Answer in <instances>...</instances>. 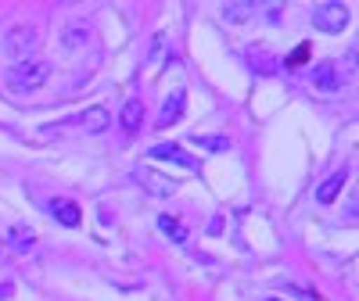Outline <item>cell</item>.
Returning <instances> with one entry per match:
<instances>
[{
  "label": "cell",
  "instance_id": "6da1fadb",
  "mask_svg": "<svg viewBox=\"0 0 359 301\" xmlns=\"http://www.w3.org/2000/svg\"><path fill=\"white\" fill-rule=\"evenodd\" d=\"M47 79H50V62H43V57L18 62V65L8 72V86L18 90V94H25V90H40Z\"/></svg>",
  "mask_w": 359,
  "mask_h": 301
},
{
  "label": "cell",
  "instance_id": "7a4b0ae2",
  "mask_svg": "<svg viewBox=\"0 0 359 301\" xmlns=\"http://www.w3.org/2000/svg\"><path fill=\"white\" fill-rule=\"evenodd\" d=\"M313 25L320 29V33H345V25H348V8L338 4V0H327V4H320L313 11Z\"/></svg>",
  "mask_w": 359,
  "mask_h": 301
},
{
  "label": "cell",
  "instance_id": "3957f363",
  "mask_svg": "<svg viewBox=\"0 0 359 301\" xmlns=\"http://www.w3.org/2000/svg\"><path fill=\"white\" fill-rule=\"evenodd\" d=\"M36 43H40L36 29L33 25H18V29H11V33L4 36V54L18 65V62H29V50H33Z\"/></svg>",
  "mask_w": 359,
  "mask_h": 301
},
{
  "label": "cell",
  "instance_id": "277c9868",
  "mask_svg": "<svg viewBox=\"0 0 359 301\" xmlns=\"http://www.w3.org/2000/svg\"><path fill=\"white\" fill-rule=\"evenodd\" d=\"M313 86L323 90V94H338V90L345 86V72L338 69V62H320L313 69Z\"/></svg>",
  "mask_w": 359,
  "mask_h": 301
},
{
  "label": "cell",
  "instance_id": "5b68a950",
  "mask_svg": "<svg viewBox=\"0 0 359 301\" xmlns=\"http://www.w3.org/2000/svg\"><path fill=\"white\" fill-rule=\"evenodd\" d=\"M151 158L172 162V165H180V169H198V158L187 155V150H180L176 144H158V147H151Z\"/></svg>",
  "mask_w": 359,
  "mask_h": 301
},
{
  "label": "cell",
  "instance_id": "8992f818",
  "mask_svg": "<svg viewBox=\"0 0 359 301\" xmlns=\"http://www.w3.org/2000/svg\"><path fill=\"white\" fill-rule=\"evenodd\" d=\"M184 104H187V90H172V97H165L162 115H158V126H172L184 118Z\"/></svg>",
  "mask_w": 359,
  "mask_h": 301
},
{
  "label": "cell",
  "instance_id": "52a82bcc",
  "mask_svg": "<svg viewBox=\"0 0 359 301\" xmlns=\"http://www.w3.org/2000/svg\"><path fill=\"white\" fill-rule=\"evenodd\" d=\"M345 176H348V169H334V172L316 187V201H320V204H331V201L341 194V187H345Z\"/></svg>",
  "mask_w": 359,
  "mask_h": 301
},
{
  "label": "cell",
  "instance_id": "ba28073f",
  "mask_svg": "<svg viewBox=\"0 0 359 301\" xmlns=\"http://www.w3.org/2000/svg\"><path fill=\"white\" fill-rule=\"evenodd\" d=\"M118 126H123L126 133H137L140 126H144V101H126L123 104V111H118Z\"/></svg>",
  "mask_w": 359,
  "mask_h": 301
},
{
  "label": "cell",
  "instance_id": "9c48e42d",
  "mask_svg": "<svg viewBox=\"0 0 359 301\" xmlns=\"http://www.w3.org/2000/svg\"><path fill=\"white\" fill-rule=\"evenodd\" d=\"M108 122H111V115H108L104 108H90V111L79 115V126H83L86 133H104Z\"/></svg>",
  "mask_w": 359,
  "mask_h": 301
},
{
  "label": "cell",
  "instance_id": "30bf717a",
  "mask_svg": "<svg viewBox=\"0 0 359 301\" xmlns=\"http://www.w3.org/2000/svg\"><path fill=\"white\" fill-rule=\"evenodd\" d=\"M50 216L62 226H79V204L76 201H50Z\"/></svg>",
  "mask_w": 359,
  "mask_h": 301
},
{
  "label": "cell",
  "instance_id": "8fae6325",
  "mask_svg": "<svg viewBox=\"0 0 359 301\" xmlns=\"http://www.w3.org/2000/svg\"><path fill=\"white\" fill-rule=\"evenodd\" d=\"M8 244L15 251H29V248L36 244V237H33V230H25V226H11L8 230Z\"/></svg>",
  "mask_w": 359,
  "mask_h": 301
},
{
  "label": "cell",
  "instance_id": "7c38bea8",
  "mask_svg": "<svg viewBox=\"0 0 359 301\" xmlns=\"http://www.w3.org/2000/svg\"><path fill=\"white\" fill-rule=\"evenodd\" d=\"M137 179H140L147 190H155V194H172V190H176V183H165V179H158V172H151V169L137 172Z\"/></svg>",
  "mask_w": 359,
  "mask_h": 301
},
{
  "label": "cell",
  "instance_id": "4fadbf2b",
  "mask_svg": "<svg viewBox=\"0 0 359 301\" xmlns=\"http://www.w3.org/2000/svg\"><path fill=\"white\" fill-rule=\"evenodd\" d=\"M158 230H162L169 240H176V244H184V240H187V226L180 223V219H172V216H162V219H158Z\"/></svg>",
  "mask_w": 359,
  "mask_h": 301
},
{
  "label": "cell",
  "instance_id": "5bb4252c",
  "mask_svg": "<svg viewBox=\"0 0 359 301\" xmlns=\"http://www.w3.org/2000/svg\"><path fill=\"white\" fill-rule=\"evenodd\" d=\"M194 144L205 147V150H216V155H219V150H230V140H226V136H201V133H198Z\"/></svg>",
  "mask_w": 359,
  "mask_h": 301
},
{
  "label": "cell",
  "instance_id": "9a60e30c",
  "mask_svg": "<svg viewBox=\"0 0 359 301\" xmlns=\"http://www.w3.org/2000/svg\"><path fill=\"white\" fill-rule=\"evenodd\" d=\"M252 11H255V8L245 0V4H230V8H223V18H230V22H241V18H248Z\"/></svg>",
  "mask_w": 359,
  "mask_h": 301
},
{
  "label": "cell",
  "instance_id": "2e32d148",
  "mask_svg": "<svg viewBox=\"0 0 359 301\" xmlns=\"http://www.w3.org/2000/svg\"><path fill=\"white\" fill-rule=\"evenodd\" d=\"M306 62H309V43H298L287 54V69H298V65H306Z\"/></svg>",
  "mask_w": 359,
  "mask_h": 301
},
{
  "label": "cell",
  "instance_id": "e0dca14e",
  "mask_svg": "<svg viewBox=\"0 0 359 301\" xmlns=\"http://www.w3.org/2000/svg\"><path fill=\"white\" fill-rule=\"evenodd\" d=\"M269 301H280V298H269Z\"/></svg>",
  "mask_w": 359,
  "mask_h": 301
}]
</instances>
